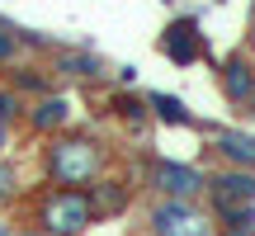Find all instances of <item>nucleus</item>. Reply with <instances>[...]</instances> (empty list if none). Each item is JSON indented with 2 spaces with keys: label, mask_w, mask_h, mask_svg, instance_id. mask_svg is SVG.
<instances>
[{
  "label": "nucleus",
  "mask_w": 255,
  "mask_h": 236,
  "mask_svg": "<svg viewBox=\"0 0 255 236\" xmlns=\"http://www.w3.org/2000/svg\"><path fill=\"white\" fill-rule=\"evenodd\" d=\"M0 236H9V227H0Z\"/></svg>",
  "instance_id": "nucleus-19"
},
{
  "label": "nucleus",
  "mask_w": 255,
  "mask_h": 236,
  "mask_svg": "<svg viewBox=\"0 0 255 236\" xmlns=\"http://www.w3.org/2000/svg\"><path fill=\"white\" fill-rule=\"evenodd\" d=\"M222 151H227L237 165L251 170V165H255V137L251 132H222Z\"/></svg>",
  "instance_id": "nucleus-9"
},
{
  "label": "nucleus",
  "mask_w": 255,
  "mask_h": 236,
  "mask_svg": "<svg viewBox=\"0 0 255 236\" xmlns=\"http://www.w3.org/2000/svg\"><path fill=\"white\" fill-rule=\"evenodd\" d=\"M156 184H161L170 199H189V194L203 189V175L194 165H175V161H161L156 165Z\"/></svg>",
  "instance_id": "nucleus-6"
},
{
  "label": "nucleus",
  "mask_w": 255,
  "mask_h": 236,
  "mask_svg": "<svg viewBox=\"0 0 255 236\" xmlns=\"http://www.w3.org/2000/svg\"><path fill=\"white\" fill-rule=\"evenodd\" d=\"M222 85H227L232 100H251V95H255V71L241 62V57H232V62L222 66Z\"/></svg>",
  "instance_id": "nucleus-7"
},
{
  "label": "nucleus",
  "mask_w": 255,
  "mask_h": 236,
  "mask_svg": "<svg viewBox=\"0 0 255 236\" xmlns=\"http://www.w3.org/2000/svg\"><path fill=\"white\" fill-rule=\"evenodd\" d=\"M151 227H156V236H208L203 213H194L184 199H165L161 208H156Z\"/></svg>",
  "instance_id": "nucleus-3"
},
{
  "label": "nucleus",
  "mask_w": 255,
  "mask_h": 236,
  "mask_svg": "<svg viewBox=\"0 0 255 236\" xmlns=\"http://www.w3.org/2000/svg\"><path fill=\"white\" fill-rule=\"evenodd\" d=\"M47 170L62 184H90L95 170H100V151L90 142H81V137H66V142H57L47 151Z\"/></svg>",
  "instance_id": "nucleus-1"
},
{
  "label": "nucleus",
  "mask_w": 255,
  "mask_h": 236,
  "mask_svg": "<svg viewBox=\"0 0 255 236\" xmlns=\"http://www.w3.org/2000/svg\"><path fill=\"white\" fill-rule=\"evenodd\" d=\"M213 203H218V213H232V208L255 203V175H251V170L218 175V180H213Z\"/></svg>",
  "instance_id": "nucleus-5"
},
{
  "label": "nucleus",
  "mask_w": 255,
  "mask_h": 236,
  "mask_svg": "<svg viewBox=\"0 0 255 236\" xmlns=\"http://www.w3.org/2000/svg\"><path fill=\"white\" fill-rule=\"evenodd\" d=\"M62 71H71V76H100V57H62Z\"/></svg>",
  "instance_id": "nucleus-11"
},
{
  "label": "nucleus",
  "mask_w": 255,
  "mask_h": 236,
  "mask_svg": "<svg viewBox=\"0 0 255 236\" xmlns=\"http://www.w3.org/2000/svg\"><path fill=\"white\" fill-rule=\"evenodd\" d=\"M66 118H71V104L57 95V100H43V104L33 109V127H38V132H47V127H62Z\"/></svg>",
  "instance_id": "nucleus-8"
},
{
  "label": "nucleus",
  "mask_w": 255,
  "mask_h": 236,
  "mask_svg": "<svg viewBox=\"0 0 255 236\" xmlns=\"http://www.w3.org/2000/svg\"><path fill=\"white\" fill-rule=\"evenodd\" d=\"M232 236H255V227H232Z\"/></svg>",
  "instance_id": "nucleus-17"
},
{
  "label": "nucleus",
  "mask_w": 255,
  "mask_h": 236,
  "mask_svg": "<svg viewBox=\"0 0 255 236\" xmlns=\"http://www.w3.org/2000/svg\"><path fill=\"white\" fill-rule=\"evenodd\" d=\"M14 109H19V104H14V95H0V118H5V123L14 118Z\"/></svg>",
  "instance_id": "nucleus-15"
},
{
  "label": "nucleus",
  "mask_w": 255,
  "mask_h": 236,
  "mask_svg": "<svg viewBox=\"0 0 255 236\" xmlns=\"http://www.w3.org/2000/svg\"><path fill=\"white\" fill-rule=\"evenodd\" d=\"M9 189H14V165H0V199H9Z\"/></svg>",
  "instance_id": "nucleus-13"
},
{
  "label": "nucleus",
  "mask_w": 255,
  "mask_h": 236,
  "mask_svg": "<svg viewBox=\"0 0 255 236\" xmlns=\"http://www.w3.org/2000/svg\"><path fill=\"white\" fill-rule=\"evenodd\" d=\"M28 236H52V232H28Z\"/></svg>",
  "instance_id": "nucleus-18"
},
{
  "label": "nucleus",
  "mask_w": 255,
  "mask_h": 236,
  "mask_svg": "<svg viewBox=\"0 0 255 236\" xmlns=\"http://www.w3.org/2000/svg\"><path fill=\"white\" fill-rule=\"evenodd\" d=\"M5 146H9V127H5V118H0V156H5Z\"/></svg>",
  "instance_id": "nucleus-16"
},
{
  "label": "nucleus",
  "mask_w": 255,
  "mask_h": 236,
  "mask_svg": "<svg viewBox=\"0 0 255 236\" xmlns=\"http://www.w3.org/2000/svg\"><path fill=\"white\" fill-rule=\"evenodd\" d=\"M14 57V33H0V62H9Z\"/></svg>",
  "instance_id": "nucleus-14"
},
{
  "label": "nucleus",
  "mask_w": 255,
  "mask_h": 236,
  "mask_svg": "<svg viewBox=\"0 0 255 236\" xmlns=\"http://www.w3.org/2000/svg\"><path fill=\"white\" fill-rule=\"evenodd\" d=\"M90 218H95V203L85 199L81 189L52 194L47 208H43V222H47V232H52V236H76V232H85V222H90Z\"/></svg>",
  "instance_id": "nucleus-2"
},
{
  "label": "nucleus",
  "mask_w": 255,
  "mask_h": 236,
  "mask_svg": "<svg viewBox=\"0 0 255 236\" xmlns=\"http://www.w3.org/2000/svg\"><path fill=\"white\" fill-rule=\"evenodd\" d=\"M114 109H119L123 118H132V123H137V118H142V100H132V95H119V100H114Z\"/></svg>",
  "instance_id": "nucleus-12"
},
{
  "label": "nucleus",
  "mask_w": 255,
  "mask_h": 236,
  "mask_svg": "<svg viewBox=\"0 0 255 236\" xmlns=\"http://www.w3.org/2000/svg\"><path fill=\"white\" fill-rule=\"evenodd\" d=\"M161 52L170 57V62L189 66L194 57L203 52V33H199V24H194V19H175V24L165 28V38H161Z\"/></svg>",
  "instance_id": "nucleus-4"
},
{
  "label": "nucleus",
  "mask_w": 255,
  "mask_h": 236,
  "mask_svg": "<svg viewBox=\"0 0 255 236\" xmlns=\"http://www.w3.org/2000/svg\"><path fill=\"white\" fill-rule=\"evenodd\" d=\"M251 43H255V33H251Z\"/></svg>",
  "instance_id": "nucleus-20"
},
{
  "label": "nucleus",
  "mask_w": 255,
  "mask_h": 236,
  "mask_svg": "<svg viewBox=\"0 0 255 236\" xmlns=\"http://www.w3.org/2000/svg\"><path fill=\"white\" fill-rule=\"evenodd\" d=\"M146 104H151V109H156V118H165V123H189V109H184L175 95H161V90H156Z\"/></svg>",
  "instance_id": "nucleus-10"
}]
</instances>
